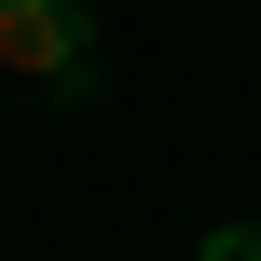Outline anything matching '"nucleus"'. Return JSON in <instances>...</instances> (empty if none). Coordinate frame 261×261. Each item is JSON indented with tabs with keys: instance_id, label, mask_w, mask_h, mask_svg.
<instances>
[{
	"instance_id": "nucleus-2",
	"label": "nucleus",
	"mask_w": 261,
	"mask_h": 261,
	"mask_svg": "<svg viewBox=\"0 0 261 261\" xmlns=\"http://www.w3.org/2000/svg\"><path fill=\"white\" fill-rule=\"evenodd\" d=\"M193 261H261V220H220V234H193Z\"/></svg>"
},
{
	"instance_id": "nucleus-1",
	"label": "nucleus",
	"mask_w": 261,
	"mask_h": 261,
	"mask_svg": "<svg viewBox=\"0 0 261 261\" xmlns=\"http://www.w3.org/2000/svg\"><path fill=\"white\" fill-rule=\"evenodd\" d=\"M0 69L41 96H83L96 83V0H0Z\"/></svg>"
}]
</instances>
